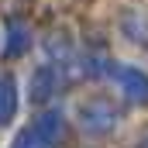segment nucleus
<instances>
[{
    "instance_id": "nucleus-1",
    "label": "nucleus",
    "mask_w": 148,
    "mask_h": 148,
    "mask_svg": "<svg viewBox=\"0 0 148 148\" xmlns=\"http://www.w3.org/2000/svg\"><path fill=\"white\" fill-rule=\"evenodd\" d=\"M79 117H83V127L90 134H103V131H110L114 124H117V110H114L110 103H103V100L83 103L79 107Z\"/></svg>"
},
{
    "instance_id": "nucleus-2",
    "label": "nucleus",
    "mask_w": 148,
    "mask_h": 148,
    "mask_svg": "<svg viewBox=\"0 0 148 148\" xmlns=\"http://www.w3.org/2000/svg\"><path fill=\"white\" fill-rule=\"evenodd\" d=\"M114 83L131 97V100H148V76L134 66H117L114 69Z\"/></svg>"
},
{
    "instance_id": "nucleus-3",
    "label": "nucleus",
    "mask_w": 148,
    "mask_h": 148,
    "mask_svg": "<svg viewBox=\"0 0 148 148\" xmlns=\"http://www.w3.org/2000/svg\"><path fill=\"white\" fill-rule=\"evenodd\" d=\"M35 134L38 138H45L48 145H55L62 134H66V124H62V114H55V110H48V114H41L35 121Z\"/></svg>"
},
{
    "instance_id": "nucleus-4",
    "label": "nucleus",
    "mask_w": 148,
    "mask_h": 148,
    "mask_svg": "<svg viewBox=\"0 0 148 148\" xmlns=\"http://www.w3.org/2000/svg\"><path fill=\"white\" fill-rule=\"evenodd\" d=\"M14 110H17V86H14L10 76H3V79H0V124L10 121Z\"/></svg>"
},
{
    "instance_id": "nucleus-5",
    "label": "nucleus",
    "mask_w": 148,
    "mask_h": 148,
    "mask_svg": "<svg viewBox=\"0 0 148 148\" xmlns=\"http://www.w3.org/2000/svg\"><path fill=\"white\" fill-rule=\"evenodd\" d=\"M52 83H55V73L48 69V66H41L35 76H31V100H48L52 97Z\"/></svg>"
},
{
    "instance_id": "nucleus-6",
    "label": "nucleus",
    "mask_w": 148,
    "mask_h": 148,
    "mask_svg": "<svg viewBox=\"0 0 148 148\" xmlns=\"http://www.w3.org/2000/svg\"><path fill=\"white\" fill-rule=\"evenodd\" d=\"M7 38H10V41H7V48H3V52H7L10 59H14V55H21V52L28 48V28H24L21 21H10V24H7Z\"/></svg>"
},
{
    "instance_id": "nucleus-7",
    "label": "nucleus",
    "mask_w": 148,
    "mask_h": 148,
    "mask_svg": "<svg viewBox=\"0 0 148 148\" xmlns=\"http://www.w3.org/2000/svg\"><path fill=\"white\" fill-rule=\"evenodd\" d=\"M10 148H52V145H48L45 138H38L35 127H28V131H21V134L14 138V145H10Z\"/></svg>"
}]
</instances>
